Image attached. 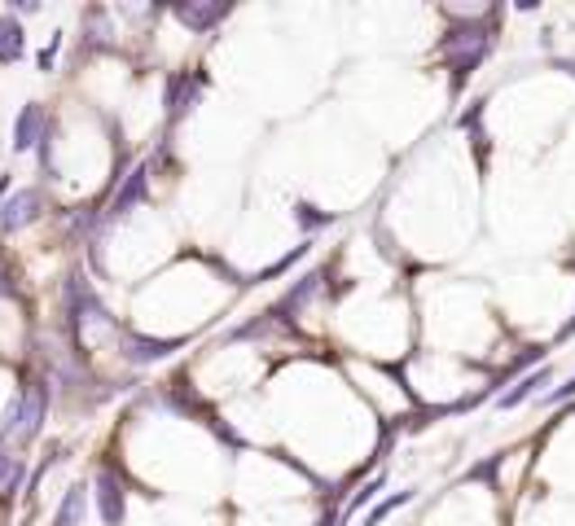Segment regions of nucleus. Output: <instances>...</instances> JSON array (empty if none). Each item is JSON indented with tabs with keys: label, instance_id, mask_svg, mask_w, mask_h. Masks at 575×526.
Segmentation results:
<instances>
[{
	"label": "nucleus",
	"instance_id": "f257e3e1",
	"mask_svg": "<svg viewBox=\"0 0 575 526\" xmlns=\"http://www.w3.org/2000/svg\"><path fill=\"white\" fill-rule=\"evenodd\" d=\"M492 44H497V27L488 18V23H470L461 32H448V40H443L440 49H443V58L452 62V70L466 75V70H474V66L492 53Z\"/></svg>",
	"mask_w": 575,
	"mask_h": 526
},
{
	"label": "nucleus",
	"instance_id": "f03ea898",
	"mask_svg": "<svg viewBox=\"0 0 575 526\" xmlns=\"http://www.w3.org/2000/svg\"><path fill=\"white\" fill-rule=\"evenodd\" d=\"M44 408H49V391H44V386H32V391L18 394V426H14V434H18L23 443H32L35 434H40Z\"/></svg>",
	"mask_w": 575,
	"mask_h": 526
},
{
	"label": "nucleus",
	"instance_id": "7ed1b4c3",
	"mask_svg": "<svg viewBox=\"0 0 575 526\" xmlns=\"http://www.w3.org/2000/svg\"><path fill=\"white\" fill-rule=\"evenodd\" d=\"M203 97V79L198 75H171L168 79V119H185Z\"/></svg>",
	"mask_w": 575,
	"mask_h": 526
},
{
	"label": "nucleus",
	"instance_id": "20e7f679",
	"mask_svg": "<svg viewBox=\"0 0 575 526\" xmlns=\"http://www.w3.org/2000/svg\"><path fill=\"white\" fill-rule=\"evenodd\" d=\"M97 513H102L105 526L123 522V487H119V478H114V469H110V465L97 469Z\"/></svg>",
	"mask_w": 575,
	"mask_h": 526
},
{
	"label": "nucleus",
	"instance_id": "39448f33",
	"mask_svg": "<svg viewBox=\"0 0 575 526\" xmlns=\"http://www.w3.org/2000/svg\"><path fill=\"white\" fill-rule=\"evenodd\" d=\"M35 215H40V194L32 189H23V194H14L5 206H0V232H18L27 229Z\"/></svg>",
	"mask_w": 575,
	"mask_h": 526
},
{
	"label": "nucleus",
	"instance_id": "423d86ee",
	"mask_svg": "<svg viewBox=\"0 0 575 526\" xmlns=\"http://www.w3.org/2000/svg\"><path fill=\"white\" fill-rule=\"evenodd\" d=\"M553 382V364H544L541 373H527V377H518V386L514 391H501L497 394V413H514V408H523L532 394L541 391V386H549Z\"/></svg>",
	"mask_w": 575,
	"mask_h": 526
},
{
	"label": "nucleus",
	"instance_id": "0eeeda50",
	"mask_svg": "<svg viewBox=\"0 0 575 526\" xmlns=\"http://www.w3.org/2000/svg\"><path fill=\"white\" fill-rule=\"evenodd\" d=\"M44 105H27L23 114H18V123H14V154H32L35 145H40V136H44Z\"/></svg>",
	"mask_w": 575,
	"mask_h": 526
},
{
	"label": "nucleus",
	"instance_id": "6e6552de",
	"mask_svg": "<svg viewBox=\"0 0 575 526\" xmlns=\"http://www.w3.org/2000/svg\"><path fill=\"white\" fill-rule=\"evenodd\" d=\"M176 347H185V338L163 342V338H141V333H132V338L123 342V356L132 364H154V360H163V356H171Z\"/></svg>",
	"mask_w": 575,
	"mask_h": 526
},
{
	"label": "nucleus",
	"instance_id": "1a4fd4ad",
	"mask_svg": "<svg viewBox=\"0 0 575 526\" xmlns=\"http://www.w3.org/2000/svg\"><path fill=\"white\" fill-rule=\"evenodd\" d=\"M176 18L185 23V27H194V32H211L215 23H224L229 18V5H176Z\"/></svg>",
	"mask_w": 575,
	"mask_h": 526
},
{
	"label": "nucleus",
	"instance_id": "9d476101",
	"mask_svg": "<svg viewBox=\"0 0 575 526\" xmlns=\"http://www.w3.org/2000/svg\"><path fill=\"white\" fill-rule=\"evenodd\" d=\"M145 176H150V171H145V167H136L132 176L123 180V189H119V194H114V202H110V220L128 215L136 202H145Z\"/></svg>",
	"mask_w": 575,
	"mask_h": 526
},
{
	"label": "nucleus",
	"instance_id": "9b49d317",
	"mask_svg": "<svg viewBox=\"0 0 575 526\" xmlns=\"http://www.w3.org/2000/svg\"><path fill=\"white\" fill-rule=\"evenodd\" d=\"M18 58H23V23L14 14H5L0 18V62L14 66Z\"/></svg>",
	"mask_w": 575,
	"mask_h": 526
},
{
	"label": "nucleus",
	"instance_id": "f8f14e48",
	"mask_svg": "<svg viewBox=\"0 0 575 526\" xmlns=\"http://www.w3.org/2000/svg\"><path fill=\"white\" fill-rule=\"evenodd\" d=\"M413 495H417V492H396V495H387V500H378V504H373L370 513L361 518V526H382L387 518H391V513H396V509H405V504L413 500Z\"/></svg>",
	"mask_w": 575,
	"mask_h": 526
},
{
	"label": "nucleus",
	"instance_id": "ddd939ff",
	"mask_svg": "<svg viewBox=\"0 0 575 526\" xmlns=\"http://www.w3.org/2000/svg\"><path fill=\"white\" fill-rule=\"evenodd\" d=\"M84 522V487H70L67 500L58 504V518H53V526H79Z\"/></svg>",
	"mask_w": 575,
	"mask_h": 526
},
{
	"label": "nucleus",
	"instance_id": "4468645a",
	"mask_svg": "<svg viewBox=\"0 0 575 526\" xmlns=\"http://www.w3.org/2000/svg\"><path fill=\"white\" fill-rule=\"evenodd\" d=\"M295 220H299V229H304V232H316V229H330V224H334V215H330V211H316V206H307V202L295 206Z\"/></svg>",
	"mask_w": 575,
	"mask_h": 526
},
{
	"label": "nucleus",
	"instance_id": "2eb2a0df",
	"mask_svg": "<svg viewBox=\"0 0 575 526\" xmlns=\"http://www.w3.org/2000/svg\"><path fill=\"white\" fill-rule=\"evenodd\" d=\"M382 487H387V474H378V478H370V483H365V487H361V492H356V500H351V504H347V509H342L339 518H342V522H347V518H351V513H361V509H365V504H373V495L382 492Z\"/></svg>",
	"mask_w": 575,
	"mask_h": 526
},
{
	"label": "nucleus",
	"instance_id": "dca6fc26",
	"mask_svg": "<svg viewBox=\"0 0 575 526\" xmlns=\"http://www.w3.org/2000/svg\"><path fill=\"white\" fill-rule=\"evenodd\" d=\"M18 478H23V465L9 457V452H0V492H9V487H18Z\"/></svg>",
	"mask_w": 575,
	"mask_h": 526
},
{
	"label": "nucleus",
	"instance_id": "f3484780",
	"mask_svg": "<svg viewBox=\"0 0 575 526\" xmlns=\"http://www.w3.org/2000/svg\"><path fill=\"white\" fill-rule=\"evenodd\" d=\"M307 255V246H295V250H290V255H286V259H277L272 263V268H264V272H260V277H255V281H269V277H281V272H286V268H295V263L304 259ZM255 281H251V286H255Z\"/></svg>",
	"mask_w": 575,
	"mask_h": 526
},
{
	"label": "nucleus",
	"instance_id": "a211bd4d",
	"mask_svg": "<svg viewBox=\"0 0 575 526\" xmlns=\"http://www.w3.org/2000/svg\"><path fill=\"white\" fill-rule=\"evenodd\" d=\"M62 35H67V32H53V35H49V44H44V53H40V70H49V66H53L58 49H62Z\"/></svg>",
	"mask_w": 575,
	"mask_h": 526
},
{
	"label": "nucleus",
	"instance_id": "6ab92c4d",
	"mask_svg": "<svg viewBox=\"0 0 575 526\" xmlns=\"http://www.w3.org/2000/svg\"><path fill=\"white\" fill-rule=\"evenodd\" d=\"M571 394H575V373L567 377V382H562V386H558V391L544 394V404H562V399H571Z\"/></svg>",
	"mask_w": 575,
	"mask_h": 526
},
{
	"label": "nucleus",
	"instance_id": "aec40b11",
	"mask_svg": "<svg viewBox=\"0 0 575 526\" xmlns=\"http://www.w3.org/2000/svg\"><path fill=\"white\" fill-rule=\"evenodd\" d=\"M14 295V277H9V268L0 263V298H9Z\"/></svg>",
	"mask_w": 575,
	"mask_h": 526
},
{
	"label": "nucleus",
	"instance_id": "412c9836",
	"mask_svg": "<svg viewBox=\"0 0 575 526\" xmlns=\"http://www.w3.org/2000/svg\"><path fill=\"white\" fill-rule=\"evenodd\" d=\"M14 14H40V5L35 0H14Z\"/></svg>",
	"mask_w": 575,
	"mask_h": 526
},
{
	"label": "nucleus",
	"instance_id": "4be33fe9",
	"mask_svg": "<svg viewBox=\"0 0 575 526\" xmlns=\"http://www.w3.org/2000/svg\"><path fill=\"white\" fill-rule=\"evenodd\" d=\"M553 66H558V70H567V75H575V62H567V58H553Z\"/></svg>",
	"mask_w": 575,
	"mask_h": 526
},
{
	"label": "nucleus",
	"instance_id": "5701e85b",
	"mask_svg": "<svg viewBox=\"0 0 575 526\" xmlns=\"http://www.w3.org/2000/svg\"><path fill=\"white\" fill-rule=\"evenodd\" d=\"M558 338H562V342H567V338H575V316L567 321V325H562V333H558Z\"/></svg>",
	"mask_w": 575,
	"mask_h": 526
},
{
	"label": "nucleus",
	"instance_id": "b1692460",
	"mask_svg": "<svg viewBox=\"0 0 575 526\" xmlns=\"http://www.w3.org/2000/svg\"><path fill=\"white\" fill-rule=\"evenodd\" d=\"M9 194V176H0V197Z\"/></svg>",
	"mask_w": 575,
	"mask_h": 526
}]
</instances>
